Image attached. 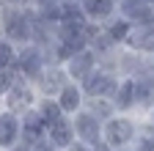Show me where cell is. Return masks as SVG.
Masks as SVG:
<instances>
[{"mask_svg": "<svg viewBox=\"0 0 154 151\" xmlns=\"http://www.w3.org/2000/svg\"><path fill=\"white\" fill-rule=\"evenodd\" d=\"M143 129V116L138 113H113L102 124V137L113 151H132Z\"/></svg>", "mask_w": 154, "mask_h": 151, "instance_id": "cell-1", "label": "cell"}, {"mask_svg": "<svg viewBox=\"0 0 154 151\" xmlns=\"http://www.w3.org/2000/svg\"><path fill=\"white\" fill-rule=\"evenodd\" d=\"M33 11H36L33 6H0V33L14 47L30 44Z\"/></svg>", "mask_w": 154, "mask_h": 151, "instance_id": "cell-2", "label": "cell"}, {"mask_svg": "<svg viewBox=\"0 0 154 151\" xmlns=\"http://www.w3.org/2000/svg\"><path fill=\"white\" fill-rule=\"evenodd\" d=\"M50 63H55V61H52V55H50V50L36 47V44H25V47H19L17 66H14V69H17L19 77H25V80L36 83V80L44 74V69H47Z\"/></svg>", "mask_w": 154, "mask_h": 151, "instance_id": "cell-3", "label": "cell"}, {"mask_svg": "<svg viewBox=\"0 0 154 151\" xmlns=\"http://www.w3.org/2000/svg\"><path fill=\"white\" fill-rule=\"evenodd\" d=\"M119 80H121L119 71L105 69V66H96L80 85H83L85 99H113L116 88H119Z\"/></svg>", "mask_w": 154, "mask_h": 151, "instance_id": "cell-4", "label": "cell"}, {"mask_svg": "<svg viewBox=\"0 0 154 151\" xmlns=\"http://www.w3.org/2000/svg\"><path fill=\"white\" fill-rule=\"evenodd\" d=\"M38 91H36V85L30 83V80H25V77H19L17 74V83H14V88L8 91V96L3 99V107H8V110H14V113H28V110H33L36 104H38Z\"/></svg>", "mask_w": 154, "mask_h": 151, "instance_id": "cell-5", "label": "cell"}, {"mask_svg": "<svg viewBox=\"0 0 154 151\" xmlns=\"http://www.w3.org/2000/svg\"><path fill=\"white\" fill-rule=\"evenodd\" d=\"M72 124H74V135L77 140H83V143H96V140H102V118L99 116H94V113L88 107L83 110H77L74 116H72Z\"/></svg>", "mask_w": 154, "mask_h": 151, "instance_id": "cell-6", "label": "cell"}, {"mask_svg": "<svg viewBox=\"0 0 154 151\" xmlns=\"http://www.w3.org/2000/svg\"><path fill=\"white\" fill-rule=\"evenodd\" d=\"M99 66V55H96L91 47H85V50H80V52H74L72 58L63 63V69H66V77L69 80H74V83H83L88 74Z\"/></svg>", "mask_w": 154, "mask_h": 151, "instance_id": "cell-7", "label": "cell"}, {"mask_svg": "<svg viewBox=\"0 0 154 151\" xmlns=\"http://www.w3.org/2000/svg\"><path fill=\"white\" fill-rule=\"evenodd\" d=\"M22 140V116L0 104V151H6Z\"/></svg>", "mask_w": 154, "mask_h": 151, "instance_id": "cell-8", "label": "cell"}, {"mask_svg": "<svg viewBox=\"0 0 154 151\" xmlns=\"http://www.w3.org/2000/svg\"><path fill=\"white\" fill-rule=\"evenodd\" d=\"M66 83H69L66 69H63L61 63H50V66L44 69V74H42V77H38L33 85H36V91H38V96L55 99V96H58V91H61Z\"/></svg>", "mask_w": 154, "mask_h": 151, "instance_id": "cell-9", "label": "cell"}, {"mask_svg": "<svg viewBox=\"0 0 154 151\" xmlns=\"http://www.w3.org/2000/svg\"><path fill=\"white\" fill-rule=\"evenodd\" d=\"M143 63H146L143 52L129 50V47H119V52L113 58V71H119V77H138L143 71Z\"/></svg>", "mask_w": 154, "mask_h": 151, "instance_id": "cell-10", "label": "cell"}, {"mask_svg": "<svg viewBox=\"0 0 154 151\" xmlns=\"http://www.w3.org/2000/svg\"><path fill=\"white\" fill-rule=\"evenodd\" d=\"M77 3L94 25H105L113 17H119V0H77Z\"/></svg>", "mask_w": 154, "mask_h": 151, "instance_id": "cell-11", "label": "cell"}, {"mask_svg": "<svg viewBox=\"0 0 154 151\" xmlns=\"http://www.w3.org/2000/svg\"><path fill=\"white\" fill-rule=\"evenodd\" d=\"M55 102H58V107L63 110V116H74L77 110H83V107H85V93H83V85H80V83H74V80H69L61 91H58Z\"/></svg>", "mask_w": 154, "mask_h": 151, "instance_id": "cell-12", "label": "cell"}, {"mask_svg": "<svg viewBox=\"0 0 154 151\" xmlns=\"http://www.w3.org/2000/svg\"><path fill=\"white\" fill-rule=\"evenodd\" d=\"M119 14L132 25H149L154 20V6L149 0H119Z\"/></svg>", "mask_w": 154, "mask_h": 151, "instance_id": "cell-13", "label": "cell"}, {"mask_svg": "<svg viewBox=\"0 0 154 151\" xmlns=\"http://www.w3.org/2000/svg\"><path fill=\"white\" fill-rule=\"evenodd\" d=\"M47 137L52 140V146H55L58 151H66V148L77 140V135H74V124H72V116H61V118H55V121L47 126Z\"/></svg>", "mask_w": 154, "mask_h": 151, "instance_id": "cell-14", "label": "cell"}, {"mask_svg": "<svg viewBox=\"0 0 154 151\" xmlns=\"http://www.w3.org/2000/svg\"><path fill=\"white\" fill-rule=\"evenodd\" d=\"M47 135V121L42 118V113H38L36 107L22 113V143H36V140H42Z\"/></svg>", "mask_w": 154, "mask_h": 151, "instance_id": "cell-15", "label": "cell"}, {"mask_svg": "<svg viewBox=\"0 0 154 151\" xmlns=\"http://www.w3.org/2000/svg\"><path fill=\"white\" fill-rule=\"evenodd\" d=\"M154 107V77H135V113L143 116L146 110Z\"/></svg>", "mask_w": 154, "mask_h": 151, "instance_id": "cell-16", "label": "cell"}, {"mask_svg": "<svg viewBox=\"0 0 154 151\" xmlns=\"http://www.w3.org/2000/svg\"><path fill=\"white\" fill-rule=\"evenodd\" d=\"M113 104L119 113H135V77H121L113 93Z\"/></svg>", "mask_w": 154, "mask_h": 151, "instance_id": "cell-17", "label": "cell"}, {"mask_svg": "<svg viewBox=\"0 0 154 151\" xmlns=\"http://www.w3.org/2000/svg\"><path fill=\"white\" fill-rule=\"evenodd\" d=\"M102 28H105V33H107V36H110V39H113L116 44H119V47H124L135 25H132L129 20H124V17L119 14V17H113V20H110V22H105Z\"/></svg>", "mask_w": 154, "mask_h": 151, "instance_id": "cell-18", "label": "cell"}, {"mask_svg": "<svg viewBox=\"0 0 154 151\" xmlns=\"http://www.w3.org/2000/svg\"><path fill=\"white\" fill-rule=\"evenodd\" d=\"M17 55H19V47H14L6 36L0 33V69H14L17 66Z\"/></svg>", "mask_w": 154, "mask_h": 151, "instance_id": "cell-19", "label": "cell"}, {"mask_svg": "<svg viewBox=\"0 0 154 151\" xmlns=\"http://www.w3.org/2000/svg\"><path fill=\"white\" fill-rule=\"evenodd\" d=\"M85 107L94 113V116H99L102 121H107L113 113H119L116 104H113V99H85Z\"/></svg>", "mask_w": 154, "mask_h": 151, "instance_id": "cell-20", "label": "cell"}, {"mask_svg": "<svg viewBox=\"0 0 154 151\" xmlns=\"http://www.w3.org/2000/svg\"><path fill=\"white\" fill-rule=\"evenodd\" d=\"M36 110L42 113V118L47 121V126H50V124H52L55 118H61V116H63V110L58 107V102H55V99H47V96H42V99H38Z\"/></svg>", "mask_w": 154, "mask_h": 151, "instance_id": "cell-21", "label": "cell"}, {"mask_svg": "<svg viewBox=\"0 0 154 151\" xmlns=\"http://www.w3.org/2000/svg\"><path fill=\"white\" fill-rule=\"evenodd\" d=\"M14 83H17V71L14 69H0V104L8 96V91L14 88Z\"/></svg>", "mask_w": 154, "mask_h": 151, "instance_id": "cell-22", "label": "cell"}, {"mask_svg": "<svg viewBox=\"0 0 154 151\" xmlns=\"http://www.w3.org/2000/svg\"><path fill=\"white\" fill-rule=\"evenodd\" d=\"M30 151H58L55 146H52V140L44 135L42 140H36V143H30Z\"/></svg>", "mask_w": 154, "mask_h": 151, "instance_id": "cell-23", "label": "cell"}, {"mask_svg": "<svg viewBox=\"0 0 154 151\" xmlns=\"http://www.w3.org/2000/svg\"><path fill=\"white\" fill-rule=\"evenodd\" d=\"M66 151H94V148H91L88 143H83V140H74V143H72Z\"/></svg>", "mask_w": 154, "mask_h": 151, "instance_id": "cell-24", "label": "cell"}, {"mask_svg": "<svg viewBox=\"0 0 154 151\" xmlns=\"http://www.w3.org/2000/svg\"><path fill=\"white\" fill-rule=\"evenodd\" d=\"M143 124H146V126H149V129H151V132H154V107H151V110H146V113H143Z\"/></svg>", "mask_w": 154, "mask_h": 151, "instance_id": "cell-25", "label": "cell"}, {"mask_svg": "<svg viewBox=\"0 0 154 151\" xmlns=\"http://www.w3.org/2000/svg\"><path fill=\"white\" fill-rule=\"evenodd\" d=\"M91 148H94V151H113V148L105 143V137H102V140H96V143H91Z\"/></svg>", "mask_w": 154, "mask_h": 151, "instance_id": "cell-26", "label": "cell"}, {"mask_svg": "<svg viewBox=\"0 0 154 151\" xmlns=\"http://www.w3.org/2000/svg\"><path fill=\"white\" fill-rule=\"evenodd\" d=\"M0 6H30V0H0Z\"/></svg>", "mask_w": 154, "mask_h": 151, "instance_id": "cell-27", "label": "cell"}, {"mask_svg": "<svg viewBox=\"0 0 154 151\" xmlns=\"http://www.w3.org/2000/svg\"><path fill=\"white\" fill-rule=\"evenodd\" d=\"M6 151H30V146H28V143H22V140H19L17 146H11V148H6Z\"/></svg>", "mask_w": 154, "mask_h": 151, "instance_id": "cell-28", "label": "cell"}, {"mask_svg": "<svg viewBox=\"0 0 154 151\" xmlns=\"http://www.w3.org/2000/svg\"><path fill=\"white\" fill-rule=\"evenodd\" d=\"M151 6H154V0H151Z\"/></svg>", "mask_w": 154, "mask_h": 151, "instance_id": "cell-29", "label": "cell"}]
</instances>
